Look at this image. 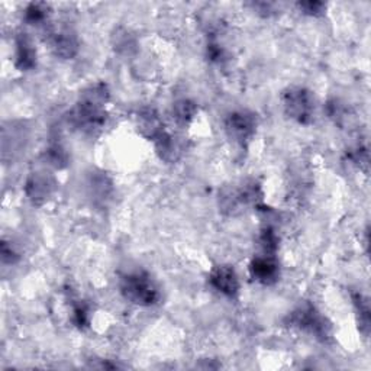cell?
Instances as JSON below:
<instances>
[{"label":"cell","mask_w":371,"mask_h":371,"mask_svg":"<svg viewBox=\"0 0 371 371\" xmlns=\"http://www.w3.org/2000/svg\"><path fill=\"white\" fill-rule=\"evenodd\" d=\"M108 97L109 93L104 83L92 86L84 92L80 104L73 111L72 119L86 129L102 126L106 121L105 104L108 102Z\"/></svg>","instance_id":"6da1fadb"},{"label":"cell","mask_w":371,"mask_h":371,"mask_svg":"<svg viewBox=\"0 0 371 371\" xmlns=\"http://www.w3.org/2000/svg\"><path fill=\"white\" fill-rule=\"evenodd\" d=\"M122 294L141 306H151L158 301L160 293L151 277L145 273H132L121 282Z\"/></svg>","instance_id":"7a4b0ae2"},{"label":"cell","mask_w":371,"mask_h":371,"mask_svg":"<svg viewBox=\"0 0 371 371\" xmlns=\"http://www.w3.org/2000/svg\"><path fill=\"white\" fill-rule=\"evenodd\" d=\"M283 105L287 115L300 123H308L314 113V97L301 87H292L283 94Z\"/></svg>","instance_id":"3957f363"},{"label":"cell","mask_w":371,"mask_h":371,"mask_svg":"<svg viewBox=\"0 0 371 371\" xmlns=\"http://www.w3.org/2000/svg\"><path fill=\"white\" fill-rule=\"evenodd\" d=\"M255 118L248 112H233L226 119V131L229 137L240 144H244L251 140L255 132Z\"/></svg>","instance_id":"277c9868"},{"label":"cell","mask_w":371,"mask_h":371,"mask_svg":"<svg viewBox=\"0 0 371 371\" xmlns=\"http://www.w3.org/2000/svg\"><path fill=\"white\" fill-rule=\"evenodd\" d=\"M292 322L300 329L316 335L318 338H325L328 335V325H325V319L312 306L297 309L292 316Z\"/></svg>","instance_id":"5b68a950"},{"label":"cell","mask_w":371,"mask_h":371,"mask_svg":"<svg viewBox=\"0 0 371 371\" xmlns=\"http://www.w3.org/2000/svg\"><path fill=\"white\" fill-rule=\"evenodd\" d=\"M250 273L253 279L262 284H273L277 282L280 270H279V262L273 255H261L253 260L250 264Z\"/></svg>","instance_id":"8992f818"},{"label":"cell","mask_w":371,"mask_h":371,"mask_svg":"<svg viewBox=\"0 0 371 371\" xmlns=\"http://www.w3.org/2000/svg\"><path fill=\"white\" fill-rule=\"evenodd\" d=\"M211 284L228 297H233L240 290L238 276L235 273V270L229 265H219L211 273L209 277Z\"/></svg>","instance_id":"52a82bcc"},{"label":"cell","mask_w":371,"mask_h":371,"mask_svg":"<svg viewBox=\"0 0 371 371\" xmlns=\"http://www.w3.org/2000/svg\"><path fill=\"white\" fill-rule=\"evenodd\" d=\"M37 64V52L31 41L21 35L16 41V65L21 70H31Z\"/></svg>","instance_id":"ba28073f"},{"label":"cell","mask_w":371,"mask_h":371,"mask_svg":"<svg viewBox=\"0 0 371 371\" xmlns=\"http://www.w3.org/2000/svg\"><path fill=\"white\" fill-rule=\"evenodd\" d=\"M52 47L57 55L62 58H72L77 52V41L70 32H58L52 40Z\"/></svg>","instance_id":"9c48e42d"},{"label":"cell","mask_w":371,"mask_h":371,"mask_svg":"<svg viewBox=\"0 0 371 371\" xmlns=\"http://www.w3.org/2000/svg\"><path fill=\"white\" fill-rule=\"evenodd\" d=\"M196 105L189 102V100H182V102H177L173 106V118L179 122V123H189L194 115H196Z\"/></svg>","instance_id":"30bf717a"},{"label":"cell","mask_w":371,"mask_h":371,"mask_svg":"<svg viewBox=\"0 0 371 371\" xmlns=\"http://www.w3.org/2000/svg\"><path fill=\"white\" fill-rule=\"evenodd\" d=\"M260 244L264 250V253L267 255H272L273 253H276L277 247H279V238H277V235L275 233L273 229H264L262 233H261V237H260Z\"/></svg>","instance_id":"8fae6325"},{"label":"cell","mask_w":371,"mask_h":371,"mask_svg":"<svg viewBox=\"0 0 371 371\" xmlns=\"http://www.w3.org/2000/svg\"><path fill=\"white\" fill-rule=\"evenodd\" d=\"M26 21H29L31 23H38L43 22L47 18V6L43 4H33L26 9Z\"/></svg>","instance_id":"7c38bea8"},{"label":"cell","mask_w":371,"mask_h":371,"mask_svg":"<svg viewBox=\"0 0 371 371\" xmlns=\"http://www.w3.org/2000/svg\"><path fill=\"white\" fill-rule=\"evenodd\" d=\"M299 6L309 15H316L323 8V4H321V2H306V4H300Z\"/></svg>","instance_id":"4fadbf2b"},{"label":"cell","mask_w":371,"mask_h":371,"mask_svg":"<svg viewBox=\"0 0 371 371\" xmlns=\"http://www.w3.org/2000/svg\"><path fill=\"white\" fill-rule=\"evenodd\" d=\"M74 322L79 326H84L87 323V311L82 305L74 308Z\"/></svg>","instance_id":"5bb4252c"}]
</instances>
